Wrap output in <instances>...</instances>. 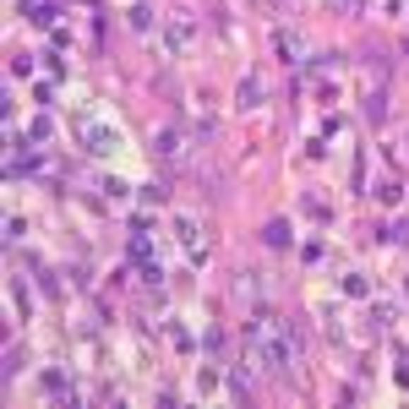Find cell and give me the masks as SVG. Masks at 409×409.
I'll return each instance as SVG.
<instances>
[{"instance_id": "obj_1", "label": "cell", "mask_w": 409, "mask_h": 409, "mask_svg": "<svg viewBox=\"0 0 409 409\" xmlns=\"http://www.w3.org/2000/svg\"><path fill=\"white\" fill-rule=\"evenodd\" d=\"M82 142H87V153H115L121 147V131L115 126H99V121H82Z\"/></svg>"}, {"instance_id": "obj_2", "label": "cell", "mask_w": 409, "mask_h": 409, "mask_svg": "<svg viewBox=\"0 0 409 409\" xmlns=\"http://www.w3.org/2000/svg\"><path fill=\"white\" fill-rule=\"evenodd\" d=\"M153 153H159L164 164H181V159H185V147H181V131H159V137H153Z\"/></svg>"}, {"instance_id": "obj_3", "label": "cell", "mask_w": 409, "mask_h": 409, "mask_svg": "<svg viewBox=\"0 0 409 409\" xmlns=\"http://www.w3.org/2000/svg\"><path fill=\"white\" fill-rule=\"evenodd\" d=\"M175 235H181V245L191 251V257H197V262H202V240H197V224H191V219H175Z\"/></svg>"}, {"instance_id": "obj_4", "label": "cell", "mask_w": 409, "mask_h": 409, "mask_svg": "<svg viewBox=\"0 0 409 409\" xmlns=\"http://www.w3.org/2000/svg\"><path fill=\"white\" fill-rule=\"evenodd\" d=\"M257 99H262V82H240V109H257Z\"/></svg>"}, {"instance_id": "obj_5", "label": "cell", "mask_w": 409, "mask_h": 409, "mask_svg": "<svg viewBox=\"0 0 409 409\" xmlns=\"http://www.w3.org/2000/svg\"><path fill=\"white\" fill-rule=\"evenodd\" d=\"M289 240V224H267V245H284Z\"/></svg>"}]
</instances>
